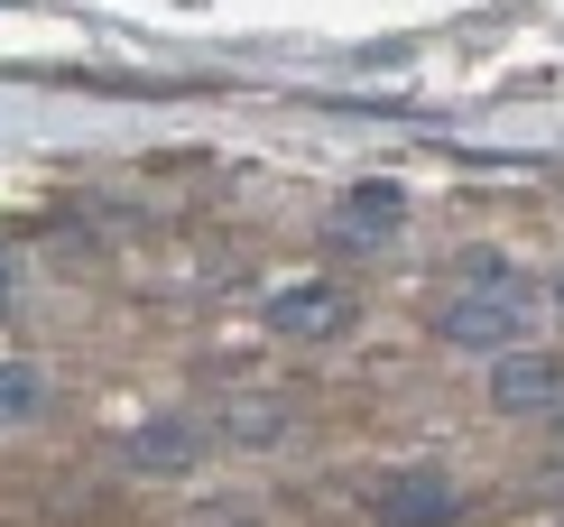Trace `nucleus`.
Returning a JSON list of instances; mask_svg holds the SVG:
<instances>
[{"instance_id": "f257e3e1", "label": "nucleus", "mask_w": 564, "mask_h": 527, "mask_svg": "<svg viewBox=\"0 0 564 527\" xmlns=\"http://www.w3.org/2000/svg\"><path fill=\"white\" fill-rule=\"evenodd\" d=\"M528 315H536L528 278H509V287H454V297L435 305V333L454 352H509V343H528Z\"/></svg>"}, {"instance_id": "9d476101", "label": "nucleus", "mask_w": 564, "mask_h": 527, "mask_svg": "<svg viewBox=\"0 0 564 527\" xmlns=\"http://www.w3.org/2000/svg\"><path fill=\"white\" fill-rule=\"evenodd\" d=\"M0 305H10V259H0Z\"/></svg>"}, {"instance_id": "7ed1b4c3", "label": "nucleus", "mask_w": 564, "mask_h": 527, "mask_svg": "<svg viewBox=\"0 0 564 527\" xmlns=\"http://www.w3.org/2000/svg\"><path fill=\"white\" fill-rule=\"evenodd\" d=\"M490 407L500 417H555L564 407V352H546V343L490 352Z\"/></svg>"}, {"instance_id": "20e7f679", "label": "nucleus", "mask_w": 564, "mask_h": 527, "mask_svg": "<svg viewBox=\"0 0 564 527\" xmlns=\"http://www.w3.org/2000/svg\"><path fill=\"white\" fill-rule=\"evenodd\" d=\"M370 518L380 527H454L463 491L444 482V472H380V482H370Z\"/></svg>"}, {"instance_id": "423d86ee", "label": "nucleus", "mask_w": 564, "mask_h": 527, "mask_svg": "<svg viewBox=\"0 0 564 527\" xmlns=\"http://www.w3.org/2000/svg\"><path fill=\"white\" fill-rule=\"evenodd\" d=\"M121 463L149 472V482H185V472L204 463V426H195V417H149V426H130Z\"/></svg>"}, {"instance_id": "39448f33", "label": "nucleus", "mask_w": 564, "mask_h": 527, "mask_svg": "<svg viewBox=\"0 0 564 527\" xmlns=\"http://www.w3.org/2000/svg\"><path fill=\"white\" fill-rule=\"evenodd\" d=\"M398 232H408V195H398L389 176H370V185H351V195L334 204L324 241H334V250H389Z\"/></svg>"}, {"instance_id": "f03ea898", "label": "nucleus", "mask_w": 564, "mask_h": 527, "mask_svg": "<svg viewBox=\"0 0 564 527\" xmlns=\"http://www.w3.org/2000/svg\"><path fill=\"white\" fill-rule=\"evenodd\" d=\"M260 315H269L278 343H343L351 315H361V297H351L343 278H288V287L260 305Z\"/></svg>"}, {"instance_id": "9b49d317", "label": "nucleus", "mask_w": 564, "mask_h": 527, "mask_svg": "<svg viewBox=\"0 0 564 527\" xmlns=\"http://www.w3.org/2000/svg\"><path fill=\"white\" fill-rule=\"evenodd\" d=\"M555 305H564V278H555Z\"/></svg>"}, {"instance_id": "0eeeda50", "label": "nucleus", "mask_w": 564, "mask_h": 527, "mask_svg": "<svg viewBox=\"0 0 564 527\" xmlns=\"http://www.w3.org/2000/svg\"><path fill=\"white\" fill-rule=\"evenodd\" d=\"M288 435V407L278 398H231L223 407V444H278Z\"/></svg>"}, {"instance_id": "1a4fd4ad", "label": "nucleus", "mask_w": 564, "mask_h": 527, "mask_svg": "<svg viewBox=\"0 0 564 527\" xmlns=\"http://www.w3.org/2000/svg\"><path fill=\"white\" fill-rule=\"evenodd\" d=\"M546 482H564V426H555V453H546Z\"/></svg>"}, {"instance_id": "6e6552de", "label": "nucleus", "mask_w": 564, "mask_h": 527, "mask_svg": "<svg viewBox=\"0 0 564 527\" xmlns=\"http://www.w3.org/2000/svg\"><path fill=\"white\" fill-rule=\"evenodd\" d=\"M519 278V259H500V250H463L454 259V287H509Z\"/></svg>"}]
</instances>
